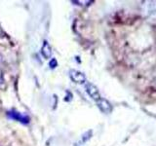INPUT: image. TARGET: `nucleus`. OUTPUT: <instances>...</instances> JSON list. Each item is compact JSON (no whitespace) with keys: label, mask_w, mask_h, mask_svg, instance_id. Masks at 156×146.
<instances>
[{"label":"nucleus","mask_w":156,"mask_h":146,"mask_svg":"<svg viewBox=\"0 0 156 146\" xmlns=\"http://www.w3.org/2000/svg\"><path fill=\"white\" fill-rule=\"evenodd\" d=\"M42 54H43V56L49 58L51 57V48H50V45L45 41L43 44V47H42Z\"/></svg>","instance_id":"nucleus-5"},{"label":"nucleus","mask_w":156,"mask_h":146,"mask_svg":"<svg viewBox=\"0 0 156 146\" xmlns=\"http://www.w3.org/2000/svg\"><path fill=\"white\" fill-rule=\"evenodd\" d=\"M86 92H88V95H89L93 99L98 101L100 99H101V95H100V92L99 90L97 89V87L94 86L93 84H91V83H87L86 86Z\"/></svg>","instance_id":"nucleus-2"},{"label":"nucleus","mask_w":156,"mask_h":146,"mask_svg":"<svg viewBox=\"0 0 156 146\" xmlns=\"http://www.w3.org/2000/svg\"><path fill=\"white\" fill-rule=\"evenodd\" d=\"M69 77L73 82L77 83V84H84V83L86 82L85 75L78 70H74V69L70 70L69 71Z\"/></svg>","instance_id":"nucleus-1"},{"label":"nucleus","mask_w":156,"mask_h":146,"mask_svg":"<svg viewBox=\"0 0 156 146\" xmlns=\"http://www.w3.org/2000/svg\"><path fill=\"white\" fill-rule=\"evenodd\" d=\"M98 103V107L104 112V113H110L111 112V105L108 101H107L106 99H102V97H101V99L97 101Z\"/></svg>","instance_id":"nucleus-3"},{"label":"nucleus","mask_w":156,"mask_h":146,"mask_svg":"<svg viewBox=\"0 0 156 146\" xmlns=\"http://www.w3.org/2000/svg\"><path fill=\"white\" fill-rule=\"evenodd\" d=\"M8 115H9L10 117H11L12 119L17 120V121H19V122H22V123H27L28 120H29L27 116L22 115L21 113H19V112H15V111L8 112Z\"/></svg>","instance_id":"nucleus-4"},{"label":"nucleus","mask_w":156,"mask_h":146,"mask_svg":"<svg viewBox=\"0 0 156 146\" xmlns=\"http://www.w3.org/2000/svg\"><path fill=\"white\" fill-rule=\"evenodd\" d=\"M154 85H155V87H156V79H155V81H154Z\"/></svg>","instance_id":"nucleus-6"}]
</instances>
